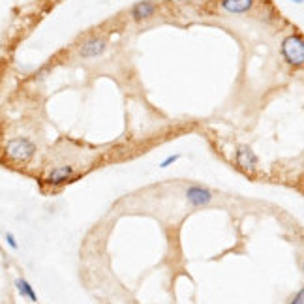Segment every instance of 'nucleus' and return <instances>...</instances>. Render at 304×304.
<instances>
[{
  "instance_id": "423d86ee",
  "label": "nucleus",
  "mask_w": 304,
  "mask_h": 304,
  "mask_svg": "<svg viewBox=\"0 0 304 304\" xmlns=\"http://www.w3.org/2000/svg\"><path fill=\"white\" fill-rule=\"evenodd\" d=\"M254 6V0H222L220 8L227 14H246Z\"/></svg>"
},
{
  "instance_id": "20e7f679",
  "label": "nucleus",
  "mask_w": 304,
  "mask_h": 304,
  "mask_svg": "<svg viewBox=\"0 0 304 304\" xmlns=\"http://www.w3.org/2000/svg\"><path fill=\"white\" fill-rule=\"evenodd\" d=\"M186 199L191 207H207L213 201V191L203 186H190L186 190Z\"/></svg>"
},
{
  "instance_id": "39448f33",
  "label": "nucleus",
  "mask_w": 304,
  "mask_h": 304,
  "mask_svg": "<svg viewBox=\"0 0 304 304\" xmlns=\"http://www.w3.org/2000/svg\"><path fill=\"white\" fill-rule=\"evenodd\" d=\"M73 175H75V167L73 165H60V167H55V169L51 171L49 175H47V178H45V182L53 184V186L66 184L75 178Z\"/></svg>"
},
{
  "instance_id": "f257e3e1",
  "label": "nucleus",
  "mask_w": 304,
  "mask_h": 304,
  "mask_svg": "<svg viewBox=\"0 0 304 304\" xmlns=\"http://www.w3.org/2000/svg\"><path fill=\"white\" fill-rule=\"evenodd\" d=\"M6 154L10 160L19 163L30 162L36 154V145L27 137H15L6 145Z\"/></svg>"
},
{
  "instance_id": "7ed1b4c3",
  "label": "nucleus",
  "mask_w": 304,
  "mask_h": 304,
  "mask_svg": "<svg viewBox=\"0 0 304 304\" xmlns=\"http://www.w3.org/2000/svg\"><path fill=\"white\" fill-rule=\"evenodd\" d=\"M235 162L241 169L254 171L259 163V158L248 145H241V147H237V152H235Z\"/></svg>"
},
{
  "instance_id": "f8f14e48",
  "label": "nucleus",
  "mask_w": 304,
  "mask_h": 304,
  "mask_svg": "<svg viewBox=\"0 0 304 304\" xmlns=\"http://www.w3.org/2000/svg\"><path fill=\"white\" fill-rule=\"evenodd\" d=\"M6 242L10 248H14V250H17L19 248V244H17V241H15V237L12 233H6Z\"/></svg>"
},
{
  "instance_id": "9b49d317",
  "label": "nucleus",
  "mask_w": 304,
  "mask_h": 304,
  "mask_svg": "<svg viewBox=\"0 0 304 304\" xmlns=\"http://www.w3.org/2000/svg\"><path fill=\"white\" fill-rule=\"evenodd\" d=\"M289 304H304V289H298L297 295L291 298Z\"/></svg>"
},
{
  "instance_id": "6e6552de",
  "label": "nucleus",
  "mask_w": 304,
  "mask_h": 304,
  "mask_svg": "<svg viewBox=\"0 0 304 304\" xmlns=\"http://www.w3.org/2000/svg\"><path fill=\"white\" fill-rule=\"evenodd\" d=\"M156 14V6L152 2H137L134 8H132V17L134 21H145V19H150L152 15Z\"/></svg>"
},
{
  "instance_id": "9d476101",
  "label": "nucleus",
  "mask_w": 304,
  "mask_h": 304,
  "mask_svg": "<svg viewBox=\"0 0 304 304\" xmlns=\"http://www.w3.org/2000/svg\"><path fill=\"white\" fill-rule=\"evenodd\" d=\"M178 158H180V154H171V156H167V158H165V160H163V162L160 163V167H162V169L169 167V165H173L175 162H178Z\"/></svg>"
},
{
  "instance_id": "0eeeda50",
  "label": "nucleus",
  "mask_w": 304,
  "mask_h": 304,
  "mask_svg": "<svg viewBox=\"0 0 304 304\" xmlns=\"http://www.w3.org/2000/svg\"><path fill=\"white\" fill-rule=\"evenodd\" d=\"M106 51V40L102 38H94V40H88V42L81 47V57L85 58H94V57H99L102 53Z\"/></svg>"
},
{
  "instance_id": "1a4fd4ad",
  "label": "nucleus",
  "mask_w": 304,
  "mask_h": 304,
  "mask_svg": "<svg viewBox=\"0 0 304 304\" xmlns=\"http://www.w3.org/2000/svg\"><path fill=\"white\" fill-rule=\"evenodd\" d=\"M15 287H17V291H19V295L25 298H29V300H32V302H38V295H36L34 287L30 285L29 280H25V278H17L15 280Z\"/></svg>"
},
{
  "instance_id": "ddd939ff",
  "label": "nucleus",
  "mask_w": 304,
  "mask_h": 304,
  "mask_svg": "<svg viewBox=\"0 0 304 304\" xmlns=\"http://www.w3.org/2000/svg\"><path fill=\"white\" fill-rule=\"evenodd\" d=\"M293 2H297V4H300V2H304V0H293Z\"/></svg>"
},
{
  "instance_id": "f03ea898",
  "label": "nucleus",
  "mask_w": 304,
  "mask_h": 304,
  "mask_svg": "<svg viewBox=\"0 0 304 304\" xmlns=\"http://www.w3.org/2000/svg\"><path fill=\"white\" fill-rule=\"evenodd\" d=\"M282 55L291 66L304 64V42L300 34H291L282 42Z\"/></svg>"
}]
</instances>
